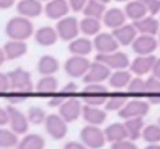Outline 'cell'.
Returning <instances> with one entry per match:
<instances>
[{"label": "cell", "instance_id": "obj_1", "mask_svg": "<svg viewBox=\"0 0 160 149\" xmlns=\"http://www.w3.org/2000/svg\"><path fill=\"white\" fill-rule=\"evenodd\" d=\"M34 33V25L30 19L24 17H14L6 25V34L11 40L24 42Z\"/></svg>", "mask_w": 160, "mask_h": 149}, {"label": "cell", "instance_id": "obj_2", "mask_svg": "<svg viewBox=\"0 0 160 149\" xmlns=\"http://www.w3.org/2000/svg\"><path fill=\"white\" fill-rule=\"evenodd\" d=\"M55 30L58 34V38H61L64 42H72L73 39L78 38L80 33L78 21L76 17L67 15L58 21Z\"/></svg>", "mask_w": 160, "mask_h": 149}, {"label": "cell", "instance_id": "obj_3", "mask_svg": "<svg viewBox=\"0 0 160 149\" xmlns=\"http://www.w3.org/2000/svg\"><path fill=\"white\" fill-rule=\"evenodd\" d=\"M10 81V88H13L20 92H30L33 89V83L31 74L23 69H15L8 74Z\"/></svg>", "mask_w": 160, "mask_h": 149}, {"label": "cell", "instance_id": "obj_4", "mask_svg": "<svg viewBox=\"0 0 160 149\" xmlns=\"http://www.w3.org/2000/svg\"><path fill=\"white\" fill-rule=\"evenodd\" d=\"M149 111V103L141 99H134L123 106L121 110H119V117L122 119L128 120L133 118H143Z\"/></svg>", "mask_w": 160, "mask_h": 149}, {"label": "cell", "instance_id": "obj_5", "mask_svg": "<svg viewBox=\"0 0 160 149\" xmlns=\"http://www.w3.org/2000/svg\"><path fill=\"white\" fill-rule=\"evenodd\" d=\"M96 61L102 63L110 70L113 69L116 71L125 70L130 65V59H128V55L122 51H114V52L107 53V55L98 53L96 56Z\"/></svg>", "mask_w": 160, "mask_h": 149}, {"label": "cell", "instance_id": "obj_6", "mask_svg": "<svg viewBox=\"0 0 160 149\" xmlns=\"http://www.w3.org/2000/svg\"><path fill=\"white\" fill-rule=\"evenodd\" d=\"M81 139L89 148L99 149L106 143L105 134L99 127L94 125L85 126L81 132Z\"/></svg>", "mask_w": 160, "mask_h": 149}, {"label": "cell", "instance_id": "obj_7", "mask_svg": "<svg viewBox=\"0 0 160 149\" xmlns=\"http://www.w3.org/2000/svg\"><path fill=\"white\" fill-rule=\"evenodd\" d=\"M110 74H111V71L109 67L103 65L102 63L95 61L91 63L88 71L83 76V81L86 84H101L109 78Z\"/></svg>", "mask_w": 160, "mask_h": 149}, {"label": "cell", "instance_id": "obj_8", "mask_svg": "<svg viewBox=\"0 0 160 149\" xmlns=\"http://www.w3.org/2000/svg\"><path fill=\"white\" fill-rule=\"evenodd\" d=\"M89 62L88 59H86L85 57H78V56H73V57L69 58L64 63V71L67 72V74L71 77L78 78L82 77L86 74V72L88 71Z\"/></svg>", "mask_w": 160, "mask_h": 149}, {"label": "cell", "instance_id": "obj_9", "mask_svg": "<svg viewBox=\"0 0 160 149\" xmlns=\"http://www.w3.org/2000/svg\"><path fill=\"white\" fill-rule=\"evenodd\" d=\"M158 47V40L155 36L141 35L137 36L132 42V48L138 56H150L156 51Z\"/></svg>", "mask_w": 160, "mask_h": 149}, {"label": "cell", "instance_id": "obj_10", "mask_svg": "<svg viewBox=\"0 0 160 149\" xmlns=\"http://www.w3.org/2000/svg\"><path fill=\"white\" fill-rule=\"evenodd\" d=\"M93 47H95V49L100 55H107V53L118 51L119 44L112 34L99 33L94 39Z\"/></svg>", "mask_w": 160, "mask_h": 149}, {"label": "cell", "instance_id": "obj_11", "mask_svg": "<svg viewBox=\"0 0 160 149\" xmlns=\"http://www.w3.org/2000/svg\"><path fill=\"white\" fill-rule=\"evenodd\" d=\"M17 11L21 17L32 19L42 14L44 11V6L39 0H19L17 4Z\"/></svg>", "mask_w": 160, "mask_h": 149}, {"label": "cell", "instance_id": "obj_12", "mask_svg": "<svg viewBox=\"0 0 160 149\" xmlns=\"http://www.w3.org/2000/svg\"><path fill=\"white\" fill-rule=\"evenodd\" d=\"M45 14L51 20H61L70 12L68 0H50L44 8Z\"/></svg>", "mask_w": 160, "mask_h": 149}, {"label": "cell", "instance_id": "obj_13", "mask_svg": "<svg viewBox=\"0 0 160 149\" xmlns=\"http://www.w3.org/2000/svg\"><path fill=\"white\" fill-rule=\"evenodd\" d=\"M82 105L81 101L76 98H71L64 100V102L60 106V117L64 120L65 122L75 121L82 113Z\"/></svg>", "mask_w": 160, "mask_h": 149}, {"label": "cell", "instance_id": "obj_14", "mask_svg": "<svg viewBox=\"0 0 160 149\" xmlns=\"http://www.w3.org/2000/svg\"><path fill=\"white\" fill-rule=\"evenodd\" d=\"M46 128L48 133L56 139H61L68 132V126L65 121L60 116L51 114L46 118Z\"/></svg>", "mask_w": 160, "mask_h": 149}, {"label": "cell", "instance_id": "obj_15", "mask_svg": "<svg viewBox=\"0 0 160 149\" xmlns=\"http://www.w3.org/2000/svg\"><path fill=\"white\" fill-rule=\"evenodd\" d=\"M157 58L155 56H138L132 62H130V70L134 74L138 76L145 75V74L152 72L154 63Z\"/></svg>", "mask_w": 160, "mask_h": 149}, {"label": "cell", "instance_id": "obj_16", "mask_svg": "<svg viewBox=\"0 0 160 149\" xmlns=\"http://www.w3.org/2000/svg\"><path fill=\"white\" fill-rule=\"evenodd\" d=\"M135 30L137 33H141V35H148L155 36L158 34L160 30V23L155 17L152 15H146L145 17L135 21L133 23Z\"/></svg>", "mask_w": 160, "mask_h": 149}, {"label": "cell", "instance_id": "obj_17", "mask_svg": "<svg viewBox=\"0 0 160 149\" xmlns=\"http://www.w3.org/2000/svg\"><path fill=\"white\" fill-rule=\"evenodd\" d=\"M9 116V122L11 123L12 130L18 134H23L28 130V118L21 111L17 110L14 107H9L7 109Z\"/></svg>", "mask_w": 160, "mask_h": 149}, {"label": "cell", "instance_id": "obj_18", "mask_svg": "<svg viewBox=\"0 0 160 149\" xmlns=\"http://www.w3.org/2000/svg\"><path fill=\"white\" fill-rule=\"evenodd\" d=\"M112 35L119 45L128 46V45H132L134 39L137 37V32L133 24H124V25L113 30Z\"/></svg>", "mask_w": 160, "mask_h": 149}, {"label": "cell", "instance_id": "obj_19", "mask_svg": "<svg viewBox=\"0 0 160 149\" xmlns=\"http://www.w3.org/2000/svg\"><path fill=\"white\" fill-rule=\"evenodd\" d=\"M102 21L107 27L116 30V28L124 25L127 17H125L123 10L119 8H111L109 10H106L102 17Z\"/></svg>", "mask_w": 160, "mask_h": 149}, {"label": "cell", "instance_id": "obj_20", "mask_svg": "<svg viewBox=\"0 0 160 149\" xmlns=\"http://www.w3.org/2000/svg\"><path fill=\"white\" fill-rule=\"evenodd\" d=\"M93 50V42L85 37H80L73 39L69 45V51L73 56L86 57Z\"/></svg>", "mask_w": 160, "mask_h": 149}, {"label": "cell", "instance_id": "obj_21", "mask_svg": "<svg viewBox=\"0 0 160 149\" xmlns=\"http://www.w3.org/2000/svg\"><path fill=\"white\" fill-rule=\"evenodd\" d=\"M35 40L44 47L52 46L57 42L58 34L56 30L51 26H42L38 28L35 33Z\"/></svg>", "mask_w": 160, "mask_h": 149}, {"label": "cell", "instance_id": "obj_22", "mask_svg": "<svg viewBox=\"0 0 160 149\" xmlns=\"http://www.w3.org/2000/svg\"><path fill=\"white\" fill-rule=\"evenodd\" d=\"M3 53L6 56V59L14 60L18 58H21L28 52V46L24 42L19 40H10L3 47Z\"/></svg>", "mask_w": 160, "mask_h": 149}, {"label": "cell", "instance_id": "obj_23", "mask_svg": "<svg viewBox=\"0 0 160 149\" xmlns=\"http://www.w3.org/2000/svg\"><path fill=\"white\" fill-rule=\"evenodd\" d=\"M82 114L85 121L94 126L103 123L107 118V114L103 110L97 107H91V106H84L82 108Z\"/></svg>", "mask_w": 160, "mask_h": 149}, {"label": "cell", "instance_id": "obj_24", "mask_svg": "<svg viewBox=\"0 0 160 149\" xmlns=\"http://www.w3.org/2000/svg\"><path fill=\"white\" fill-rule=\"evenodd\" d=\"M59 61L56 59L52 56H42L38 61L37 69L38 72L40 74H42L44 76H50L52 74H55L56 72H58L59 70Z\"/></svg>", "mask_w": 160, "mask_h": 149}, {"label": "cell", "instance_id": "obj_25", "mask_svg": "<svg viewBox=\"0 0 160 149\" xmlns=\"http://www.w3.org/2000/svg\"><path fill=\"white\" fill-rule=\"evenodd\" d=\"M103 134H105V138L108 142H111L112 144L128 139V133L125 131L124 125L121 123L110 124L109 126H107Z\"/></svg>", "mask_w": 160, "mask_h": 149}, {"label": "cell", "instance_id": "obj_26", "mask_svg": "<svg viewBox=\"0 0 160 149\" xmlns=\"http://www.w3.org/2000/svg\"><path fill=\"white\" fill-rule=\"evenodd\" d=\"M123 12H124L125 17L134 22L138 21L147 15V11H146L145 7L139 0H133V1L128 2Z\"/></svg>", "mask_w": 160, "mask_h": 149}, {"label": "cell", "instance_id": "obj_27", "mask_svg": "<svg viewBox=\"0 0 160 149\" xmlns=\"http://www.w3.org/2000/svg\"><path fill=\"white\" fill-rule=\"evenodd\" d=\"M125 127V131L128 133V138L131 141H136L142 136V132H143L144 127H145V123H144L143 118H133L128 119L123 124Z\"/></svg>", "mask_w": 160, "mask_h": 149}, {"label": "cell", "instance_id": "obj_28", "mask_svg": "<svg viewBox=\"0 0 160 149\" xmlns=\"http://www.w3.org/2000/svg\"><path fill=\"white\" fill-rule=\"evenodd\" d=\"M131 78H132V75H131V73L128 71H125V70H118V71L110 74L108 81H109V85L112 88L121 89L128 86Z\"/></svg>", "mask_w": 160, "mask_h": 149}, {"label": "cell", "instance_id": "obj_29", "mask_svg": "<svg viewBox=\"0 0 160 149\" xmlns=\"http://www.w3.org/2000/svg\"><path fill=\"white\" fill-rule=\"evenodd\" d=\"M86 17H93L96 20L102 19L103 14L106 12V6L96 0H88L86 6L84 7L82 11Z\"/></svg>", "mask_w": 160, "mask_h": 149}, {"label": "cell", "instance_id": "obj_30", "mask_svg": "<svg viewBox=\"0 0 160 149\" xmlns=\"http://www.w3.org/2000/svg\"><path fill=\"white\" fill-rule=\"evenodd\" d=\"M78 26H80V31L83 34H85L87 36H95L100 32L101 23L100 20L85 17L82 21L78 22Z\"/></svg>", "mask_w": 160, "mask_h": 149}, {"label": "cell", "instance_id": "obj_31", "mask_svg": "<svg viewBox=\"0 0 160 149\" xmlns=\"http://www.w3.org/2000/svg\"><path fill=\"white\" fill-rule=\"evenodd\" d=\"M36 88L42 94H50L55 92L58 88V81L52 75L50 76H44L39 80L37 83Z\"/></svg>", "mask_w": 160, "mask_h": 149}, {"label": "cell", "instance_id": "obj_32", "mask_svg": "<svg viewBox=\"0 0 160 149\" xmlns=\"http://www.w3.org/2000/svg\"><path fill=\"white\" fill-rule=\"evenodd\" d=\"M45 146V141L42 136L36 134L28 135L20 144L19 149H42Z\"/></svg>", "mask_w": 160, "mask_h": 149}, {"label": "cell", "instance_id": "obj_33", "mask_svg": "<svg viewBox=\"0 0 160 149\" xmlns=\"http://www.w3.org/2000/svg\"><path fill=\"white\" fill-rule=\"evenodd\" d=\"M144 141L149 144H157L160 142V126L156 124H150V125L144 127L142 132Z\"/></svg>", "mask_w": 160, "mask_h": 149}, {"label": "cell", "instance_id": "obj_34", "mask_svg": "<svg viewBox=\"0 0 160 149\" xmlns=\"http://www.w3.org/2000/svg\"><path fill=\"white\" fill-rule=\"evenodd\" d=\"M128 102L127 97L124 96H112L110 98H107L105 106L106 110L108 111H119L123 108V106Z\"/></svg>", "mask_w": 160, "mask_h": 149}, {"label": "cell", "instance_id": "obj_35", "mask_svg": "<svg viewBox=\"0 0 160 149\" xmlns=\"http://www.w3.org/2000/svg\"><path fill=\"white\" fill-rule=\"evenodd\" d=\"M18 138L14 133L8 130H0V148H9L17 145Z\"/></svg>", "mask_w": 160, "mask_h": 149}, {"label": "cell", "instance_id": "obj_36", "mask_svg": "<svg viewBox=\"0 0 160 149\" xmlns=\"http://www.w3.org/2000/svg\"><path fill=\"white\" fill-rule=\"evenodd\" d=\"M83 100L86 103V106L98 107L106 103L107 95H83Z\"/></svg>", "mask_w": 160, "mask_h": 149}, {"label": "cell", "instance_id": "obj_37", "mask_svg": "<svg viewBox=\"0 0 160 149\" xmlns=\"http://www.w3.org/2000/svg\"><path fill=\"white\" fill-rule=\"evenodd\" d=\"M128 90L132 94H143L146 92L145 90V81L142 77L131 78L130 83L128 85Z\"/></svg>", "mask_w": 160, "mask_h": 149}, {"label": "cell", "instance_id": "obj_38", "mask_svg": "<svg viewBox=\"0 0 160 149\" xmlns=\"http://www.w3.org/2000/svg\"><path fill=\"white\" fill-rule=\"evenodd\" d=\"M28 119L35 124H40L46 120V113L39 107H32L28 110Z\"/></svg>", "mask_w": 160, "mask_h": 149}, {"label": "cell", "instance_id": "obj_39", "mask_svg": "<svg viewBox=\"0 0 160 149\" xmlns=\"http://www.w3.org/2000/svg\"><path fill=\"white\" fill-rule=\"evenodd\" d=\"M146 92H150L152 95H160V80L150 76L145 81Z\"/></svg>", "mask_w": 160, "mask_h": 149}, {"label": "cell", "instance_id": "obj_40", "mask_svg": "<svg viewBox=\"0 0 160 149\" xmlns=\"http://www.w3.org/2000/svg\"><path fill=\"white\" fill-rule=\"evenodd\" d=\"M108 89L102 84H87L83 90L84 95H107Z\"/></svg>", "mask_w": 160, "mask_h": 149}, {"label": "cell", "instance_id": "obj_41", "mask_svg": "<svg viewBox=\"0 0 160 149\" xmlns=\"http://www.w3.org/2000/svg\"><path fill=\"white\" fill-rule=\"evenodd\" d=\"M144 4L147 13L152 17L160 13V0H139Z\"/></svg>", "mask_w": 160, "mask_h": 149}, {"label": "cell", "instance_id": "obj_42", "mask_svg": "<svg viewBox=\"0 0 160 149\" xmlns=\"http://www.w3.org/2000/svg\"><path fill=\"white\" fill-rule=\"evenodd\" d=\"M87 1L88 0H68V3H69L70 10L74 12H81L86 6Z\"/></svg>", "mask_w": 160, "mask_h": 149}, {"label": "cell", "instance_id": "obj_43", "mask_svg": "<svg viewBox=\"0 0 160 149\" xmlns=\"http://www.w3.org/2000/svg\"><path fill=\"white\" fill-rule=\"evenodd\" d=\"M111 149H138V147H137L136 144H134L132 141L124 139V141L113 143L112 144Z\"/></svg>", "mask_w": 160, "mask_h": 149}, {"label": "cell", "instance_id": "obj_44", "mask_svg": "<svg viewBox=\"0 0 160 149\" xmlns=\"http://www.w3.org/2000/svg\"><path fill=\"white\" fill-rule=\"evenodd\" d=\"M10 89V81L8 74L0 73V92H8Z\"/></svg>", "mask_w": 160, "mask_h": 149}, {"label": "cell", "instance_id": "obj_45", "mask_svg": "<svg viewBox=\"0 0 160 149\" xmlns=\"http://www.w3.org/2000/svg\"><path fill=\"white\" fill-rule=\"evenodd\" d=\"M25 98H26V94H24V92H13L10 97H9V100L13 103H18V102L23 101Z\"/></svg>", "mask_w": 160, "mask_h": 149}, {"label": "cell", "instance_id": "obj_46", "mask_svg": "<svg viewBox=\"0 0 160 149\" xmlns=\"http://www.w3.org/2000/svg\"><path fill=\"white\" fill-rule=\"evenodd\" d=\"M152 73L154 77L160 80V58L156 59V61H155L154 67H152Z\"/></svg>", "mask_w": 160, "mask_h": 149}, {"label": "cell", "instance_id": "obj_47", "mask_svg": "<svg viewBox=\"0 0 160 149\" xmlns=\"http://www.w3.org/2000/svg\"><path fill=\"white\" fill-rule=\"evenodd\" d=\"M15 3V0H0V9L1 10H6V9H10Z\"/></svg>", "mask_w": 160, "mask_h": 149}, {"label": "cell", "instance_id": "obj_48", "mask_svg": "<svg viewBox=\"0 0 160 149\" xmlns=\"http://www.w3.org/2000/svg\"><path fill=\"white\" fill-rule=\"evenodd\" d=\"M76 90H78V85L75 84V83H68L67 85L63 87V89H62V92H67V94H69V92H75Z\"/></svg>", "mask_w": 160, "mask_h": 149}, {"label": "cell", "instance_id": "obj_49", "mask_svg": "<svg viewBox=\"0 0 160 149\" xmlns=\"http://www.w3.org/2000/svg\"><path fill=\"white\" fill-rule=\"evenodd\" d=\"M63 149H87L84 145L80 143H76V142H71V143H68L64 146Z\"/></svg>", "mask_w": 160, "mask_h": 149}, {"label": "cell", "instance_id": "obj_50", "mask_svg": "<svg viewBox=\"0 0 160 149\" xmlns=\"http://www.w3.org/2000/svg\"><path fill=\"white\" fill-rule=\"evenodd\" d=\"M9 122V116L7 110H3L0 108V125H4Z\"/></svg>", "mask_w": 160, "mask_h": 149}, {"label": "cell", "instance_id": "obj_51", "mask_svg": "<svg viewBox=\"0 0 160 149\" xmlns=\"http://www.w3.org/2000/svg\"><path fill=\"white\" fill-rule=\"evenodd\" d=\"M63 102H64L63 97H55V98H52L50 101H49V105L55 106V107H60Z\"/></svg>", "mask_w": 160, "mask_h": 149}, {"label": "cell", "instance_id": "obj_52", "mask_svg": "<svg viewBox=\"0 0 160 149\" xmlns=\"http://www.w3.org/2000/svg\"><path fill=\"white\" fill-rule=\"evenodd\" d=\"M149 101L154 105H158L160 103V95H152L149 97Z\"/></svg>", "mask_w": 160, "mask_h": 149}, {"label": "cell", "instance_id": "obj_53", "mask_svg": "<svg viewBox=\"0 0 160 149\" xmlns=\"http://www.w3.org/2000/svg\"><path fill=\"white\" fill-rule=\"evenodd\" d=\"M4 60H6V56H4V53H3V50L0 48V65H2Z\"/></svg>", "mask_w": 160, "mask_h": 149}, {"label": "cell", "instance_id": "obj_54", "mask_svg": "<svg viewBox=\"0 0 160 149\" xmlns=\"http://www.w3.org/2000/svg\"><path fill=\"white\" fill-rule=\"evenodd\" d=\"M145 149H160V145H158V144H150Z\"/></svg>", "mask_w": 160, "mask_h": 149}, {"label": "cell", "instance_id": "obj_55", "mask_svg": "<svg viewBox=\"0 0 160 149\" xmlns=\"http://www.w3.org/2000/svg\"><path fill=\"white\" fill-rule=\"evenodd\" d=\"M96 1H98V2H100V3H102V4H107V3H109L111 0H96Z\"/></svg>", "mask_w": 160, "mask_h": 149}, {"label": "cell", "instance_id": "obj_56", "mask_svg": "<svg viewBox=\"0 0 160 149\" xmlns=\"http://www.w3.org/2000/svg\"><path fill=\"white\" fill-rule=\"evenodd\" d=\"M117 2H127V1H128V0H116Z\"/></svg>", "mask_w": 160, "mask_h": 149}, {"label": "cell", "instance_id": "obj_57", "mask_svg": "<svg viewBox=\"0 0 160 149\" xmlns=\"http://www.w3.org/2000/svg\"><path fill=\"white\" fill-rule=\"evenodd\" d=\"M158 34H159V39H158V44L160 45V30H159V32H158Z\"/></svg>", "mask_w": 160, "mask_h": 149}, {"label": "cell", "instance_id": "obj_58", "mask_svg": "<svg viewBox=\"0 0 160 149\" xmlns=\"http://www.w3.org/2000/svg\"><path fill=\"white\" fill-rule=\"evenodd\" d=\"M39 1H40V2H44V1H45V2H48V1H50V0H39Z\"/></svg>", "mask_w": 160, "mask_h": 149}, {"label": "cell", "instance_id": "obj_59", "mask_svg": "<svg viewBox=\"0 0 160 149\" xmlns=\"http://www.w3.org/2000/svg\"><path fill=\"white\" fill-rule=\"evenodd\" d=\"M159 126H160V118H159Z\"/></svg>", "mask_w": 160, "mask_h": 149}]
</instances>
